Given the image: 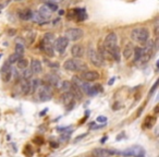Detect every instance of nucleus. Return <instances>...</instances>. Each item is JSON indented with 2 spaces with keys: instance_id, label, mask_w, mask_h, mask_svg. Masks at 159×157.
<instances>
[{
  "instance_id": "1",
  "label": "nucleus",
  "mask_w": 159,
  "mask_h": 157,
  "mask_svg": "<svg viewBox=\"0 0 159 157\" xmlns=\"http://www.w3.org/2000/svg\"><path fill=\"white\" fill-rule=\"evenodd\" d=\"M63 68L68 71H73V72H83L87 70V64L82 61L81 58H72L64 62Z\"/></svg>"
},
{
  "instance_id": "2",
  "label": "nucleus",
  "mask_w": 159,
  "mask_h": 157,
  "mask_svg": "<svg viewBox=\"0 0 159 157\" xmlns=\"http://www.w3.org/2000/svg\"><path fill=\"white\" fill-rule=\"evenodd\" d=\"M149 37V32L146 27H136L131 33V38L139 44H144Z\"/></svg>"
},
{
  "instance_id": "3",
  "label": "nucleus",
  "mask_w": 159,
  "mask_h": 157,
  "mask_svg": "<svg viewBox=\"0 0 159 157\" xmlns=\"http://www.w3.org/2000/svg\"><path fill=\"white\" fill-rule=\"evenodd\" d=\"M144 44H145V46H144V48H143V55H142V57L139 58V60L137 61L142 64L146 63V62L152 57V55H154V53H155V44L152 39L146 40Z\"/></svg>"
},
{
  "instance_id": "4",
  "label": "nucleus",
  "mask_w": 159,
  "mask_h": 157,
  "mask_svg": "<svg viewBox=\"0 0 159 157\" xmlns=\"http://www.w3.org/2000/svg\"><path fill=\"white\" fill-rule=\"evenodd\" d=\"M36 92H37V99L39 102H48L52 98L51 86H49L48 84H40Z\"/></svg>"
},
{
  "instance_id": "5",
  "label": "nucleus",
  "mask_w": 159,
  "mask_h": 157,
  "mask_svg": "<svg viewBox=\"0 0 159 157\" xmlns=\"http://www.w3.org/2000/svg\"><path fill=\"white\" fill-rule=\"evenodd\" d=\"M118 42V37H117V34L116 33H110L106 36L105 38V42H104V47L102 48L107 51V53L110 55V53L118 46L117 45Z\"/></svg>"
},
{
  "instance_id": "6",
  "label": "nucleus",
  "mask_w": 159,
  "mask_h": 157,
  "mask_svg": "<svg viewBox=\"0 0 159 157\" xmlns=\"http://www.w3.org/2000/svg\"><path fill=\"white\" fill-rule=\"evenodd\" d=\"M12 73H13V69H12L11 64L8 61H6L2 64L1 69H0V76H1L2 82L5 83L10 82V80L12 79Z\"/></svg>"
},
{
  "instance_id": "7",
  "label": "nucleus",
  "mask_w": 159,
  "mask_h": 157,
  "mask_svg": "<svg viewBox=\"0 0 159 157\" xmlns=\"http://www.w3.org/2000/svg\"><path fill=\"white\" fill-rule=\"evenodd\" d=\"M84 35V32L81 29H68L64 33V37L70 42H76V40L81 39Z\"/></svg>"
},
{
  "instance_id": "8",
  "label": "nucleus",
  "mask_w": 159,
  "mask_h": 157,
  "mask_svg": "<svg viewBox=\"0 0 159 157\" xmlns=\"http://www.w3.org/2000/svg\"><path fill=\"white\" fill-rule=\"evenodd\" d=\"M89 61L92 62V64H94L95 67H102V61H104V59L100 57L99 53H97L93 47H89Z\"/></svg>"
},
{
  "instance_id": "9",
  "label": "nucleus",
  "mask_w": 159,
  "mask_h": 157,
  "mask_svg": "<svg viewBox=\"0 0 159 157\" xmlns=\"http://www.w3.org/2000/svg\"><path fill=\"white\" fill-rule=\"evenodd\" d=\"M122 154L124 156H130V157H144L145 155V150L142 146H132Z\"/></svg>"
},
{
  "instance_id": "10",
  "label": "nucleus",
  "mask_w": 159,
  "mask_h": 157,
  "mask_svg": "<svg viewBox=\"0 0 159 157\" xmlns=\"http://www.w3.org/2000/svg\"><path fill=\"white\" fill-rule=\"evenodd\" d=\"M68 45H69V40L66 39V37H59V38H57V39H55L53 48L59 53H63L64 51H66Z\"/></svg>"
},
{
  "instance_id": "11",
  "label": "nucleus",
  "mask_w": 159,
  "mask_h": 157,
  "mask_svg": "<svg viewBox=\"0 0 159 157\" xmlns=\"http://www.w3.org/2000/svg\"><path fill=\"white\" fill-rule=\"evenodd\" d=\"M72 84H74V85H76L77 87H80V89L82 90L83 93H87L89 87L92 86V85L89 84V82H86V81L82 80L81 77L76 76V75L72 77Z\"/></svg>"
},
{
  "instance_id": "12",
  "label": "nucleus",
  "mask_w": 159,
  "mask_h": 157,
  "mask_svg": "<svg viewBox=\"0 0 159 157\" xmlns=\"http://www.w3.org/2000/svg\"><path fill=\"white\" fill-rule=\"evenodd\" d=\"M81 77H82V80L86 81V82H93V81L98 80L100 77L99 73L96 72V71H83L82 74H81Z\"/></svg>"
},
{
  "instance_id": "13",
  "label": "nucleus",
  "mask_w": 159,
  "mask_h": 157,
  "mask_svg": "<svg viewBox=\"0 0 159 157\" xmlns=\"http://www.w3.org/2000/svg\"><path fill=\"white\" fill-rule=\"evenodd\" d=\"M40 48L43 49L45 53L49 57H53L55 56V48H53V44L48 42H45V40H42L40 42Z\"/></svg>"
},
{
  "instance_id": "14",
  "label": "nucleus",
  "mask_w": 159,
  "mask_h": 157,
  "mask_svg": "<svg viewBox=\"0 0 159 157\" xmlns=\"http://www.w3.org/2000/svg\"><path fill=\"white\" fill-rule=\"evenodd\" d=\"M19 92L22 95H29V94H31V83H30V80H24V79L21 80Z\"/></svg>"
},
{
  "instance_id": "15",
  "label": "nucleus",
  "mask_w": 159,
  "mask_h": 157,
  "mask_svg": "<svg viewBox=\"0 0 159 157\" xmlns=\"http://www.w3.org/2000/svg\"><path fill=\"white\" fill-rule=\"evenodd\" d=\"M62 102L68 107V109L73 108V105H74V96L71 94V92H66V93L62 94Z\"/></svg>"
},
{
  "instance_id": "16",
  "label": "nucleus",
  "mask_w": 159,
  "mask_h": 157,
  "mask_svg": "<svg viewBox=\"0 0 159 157\" xmlns=\"http://www.w3.org/2000/svg\"><path fill=\"white\" fill-rule=\"evenodd\" d=\"M71 55L73 56V58H82L84 56V47L82 45H73L71 48Z\"/></svg>"
},
{
  "instance_id": "17",
  "label": "nucleus",
  "mask_w": 159,
  "mask_h": 157,
  "mask_svg": "<svg viewBox=\"0 0 159 157\" xmlns=\"http://www.w3.org/2000/svg\"><path fill=\"white\" fill-rule=\"evenodd\" d=\"M45 80H46L47 84H48L49 86H52V87H58V85H59V83H60L59 77L55 74H47L46 76H45Z\"/></svg>"
},
{
  "instance_id": "18",
  "label": "nucleus",
  "mask_w": 159,
  "mask_h": 157,
  "mask_svg": "<svg viewBox=\"0 0 159 157\" xmlns=\"http://www.w3.org/2000/svg\"><path fill=\"white\" fill-rule=\"evenodd\" d=\"M32 16H33V11L29 8H25V9H22L18 12V16L23 21H29L32 20Z\"/></svg>"
},
{
  "instance_id": "19",
  "label": "nucleus",
  "mask_w": 159,
  "mask_h": 157,
  "mask_svg": "<svg viewBox=\"0 0 159 157\" xmlns=\"http://www.w3.org/2000/svg\"><path fill=\"white\" fill-rule=\"evenodd\" d=\"M33 72V74H39L43 70V67H42V63H40L39 60L37 59H33L31 62V68H30Z\"/></svg>"
},
{
  "instance_id": "20",
  "label": "nucleus",
  "mask_w": 159,
  "mask_h": 157,
  "mask_svg": "<svg viewBox=\"0 0 159 157\" xmlns=\"http://www.w3.org/2000/svg\"><path fill=\"white\" fill-rule=\"evenodd\" d=\"M116 152H112V150H104V148H96L93 152L94 157H108L110 155L115 154Z\"/></svg>"
},
{
  "instance_id": "21",
  "label": "nucleus",
  "mask_w": 159,
  "mask_h": 157,
  "mask_svg": "<svg viewBox=\"0 0 159 157\" xmlns=\"http://www.w3.org/2000/svg\"><path fill=\"white\" fill-rule=\"evenodd\" d=\"M70 92H71V94H72V95L74 96V98H76V99H82V98H83V92H82V90L80 89V87H77L76 85L71 84Z\"/></svg>"
},
{
  "instance_id": "22",
  "label": "nucleus",
  "mask_w": 159,
  "mask_h": 157,
  "mask_svg": "<svg viewBox=\"0 0 159 157\" xmlns=\"http://www.w3.org/2000/svg\"><path fill=\"white\" fill-rule=\"evenodd\" d=\"M38 13H39L40 16H42L43 18L45 19V20L48 21L49 19L51 18V13H52V11H51V10L49 9V8L47 7L46 5H44V6H42V7H40L39 11H38Z\"/></svg>"
},
{
  "instance_id": "23",
  "label": "nucleus",
  "mask_w": 159,
  "mask_h": 157,
  "mask_svg": "<svg viewBox=\"0 0 159 157\" xmlns=\"http://www.w3.org/2000/svg\"><path fill=\"white\" fill-rule=\"evenodd\" d=\"M74 14L80 21H84L87 18L86 11H85L84 8H76V9H74Z\"/></svg>"
},
{
  "instance_id": "24",
  "label": "nucleus",
  "mask_w": 159,
  "mask_h": 157,
  "mask_svg": "<svg viewBox=\"0 0 159 157\" xmlns=\"http://www.w3.org/2000/svg\"><path fill=\"white\" fill-rule=\"evenodd\" d=\"M133 49H134V47H133L132 43H128V44H126V46L124 47V50H123L124 59H129V58L133 55Z\"/></svg>"
},
{
  "instance_id": "25",
  "label": "nucleus",
  "mask_w": 159,
  "mask_h": 157,
  "mask_svg": "<svg viewBox=\"0 0 159 157\" xmlns=\"http://www.w3.org/2000/svg\"><path fill=\"white\" fill-rule=\"evenodd\" d=\"M16 53H18L19 56L22 57L23 53H24V45H23L22 38H18L16 39Z\"/></svg>"
},
{
  "instance_id": "26",
  "label": "nucleus",
  "mask_w": 159,
  "mask_h": 157,
  "mask_svg": "<svg viewBox=\"0 0 159 157\" xmlns=\"http://www.w3.org/2000/svg\"><path fill=\"white\" fill-rule=\"evenodd\" d=\"M102 85H93V86L89 87V90L87 91L86 94H89V96H94V95H97L98 93H102Z\"/></svg>"
},
{
  "instance_id": "27",
  "label": "nucleus",
  "mask_w": 159,
  "mask_h": 157,
  "mask_svg": "<svg viewBox=\"0 0 159 157\" xmlns=\"http://www.w3.org/2000/svg\"><path fill=\"white\" fill-rule=\"evenodd\" d=\"M30 83H31V94L36 93V91H37V89L40 85L39 79H31V80H30Z\"/></svg>"
},
{
  "instance_id": "28",
  "label": "nucleus",
  "mask_w": 159,
  "mask_h": 157,
  "mask_svg": "<svg viewBox=\"0 0 159 157\" xmlns=\"http://www.w3.org/2000/svg\"><path fill=\"white\" fill-rule=\"evenodd\" d=\"M32 20L34 21L35 23H37V24H44V23L48 22L47 20H45L44 18H43L42 16H40L38 12H35V13H33V16H32Z\"/></svg>"
},
{
  "instance_id": "29",
  "label": "nucleus",
  "mask_w": 159,
  "mask_h": 157,
  "mask_svg": "<svg viewBox=\"0 0 159 157\" xmlns=\"http://www.w3.org/2000/svg\"><path fill=\"white\" fill-rule=\"evenodd\" d=\"M16 67H18L19 70H24V69H26L27 67H29V61H27L26 59H24V58L21 57L20 59L16 61Z\"/></svg>"
},
{
  "instance_id": "30",
  "label": "nucleus",
  "mask_w": 159,
  "mask_h": 157,
  "mask_svg": "<svg viewBox=\"0 0 159 157\" xmlns=\"http://www.w3.org/2000/svg\"><path fill=\"white\" fill-rule=\"evenodd\" d=\"M58 87H59L60 91L63 92V93H66V92H70L71 83L69 82V81H63V82L59 83V85H58Z\"/></svg>"
},
{
  "instance_id": "31",
  "label": "nucleus",
  "mask_w": 159,
  "mask_h": 157,
  "mask_svg": "<svg viewBox=\"0 0 159 157\" xmlns=\"http://www.w3.org/2000/svg\"><path fill=\"white\" fill-rule=\"evenodd\" d=\"M133 53H134V61L137 62L139 60V58L142 57V55H143V48H141V47H135V48L133 49Z\"/></svg>"
},
{
  "instance_id": "32",
  "label": "nucleus",
  "mask_w": 159,
  "mask_h": 157,
  "mask_svg": "<svg viewBox=\"0 0 159 157\" xmlns=\"http://www.w3.org/2000/svg\"><path fill=\"white\" fill-rule=\"evenodd\" d=\"M32 76H33V72H32L31 69L26 68L23 70V79L24 80H31Z\"/></svg>"
},
{
  "instance_id": "33",
  "label": "nucleus",
  "mask_w": 159,
  "mask_h": 157,
  "mask_svg": "<svg viewBox=\"0 0 159 157\" xmlns=\"http://www.w3.org/2000/svg\"><path fill=\"white\" fill-rule=\"evenodd\" d=\"M21 58V56H19L18 53H12V55H10L9 59H8V62H9L10 64H13V63H16V61H18L19 59Z\"/></svg>"
},
{
  "instance_id": "34",
  "label": "nucleus",
  "mask_w": 159,
  "mask_h": 157,
  "mask_svg": "<svg viewBox=\"0 0 159 157\" xmlns=\"http://www.w3.org/2000/svg\"><path fill=\"white\" fill-rule=\"evenodd\" d=\"M46 6L51 10V11H57L58 10V5L56 3H52V2H46Z\"/></svg>"
},
{
  "instance_id": "35",
  "label": "nucleus",
  "mask_w": 159,
  "mask_h": 157,
  "mask_svg": "<svg viewBox=\"0 0 159 157\" xmlns=\"http://www.w3.org/2000/svg\"><path fill=\"white\" fill-rule=\"evenodd\" d=\"M97 122H100V123H104V122L107 121V118L104 117V116H99V117H97Z\"/></svg>"
},
{
  "instance_id": "36",
  "label": "nucleus",
  "mask_w": 159,
  "mask_h": 157,
  "mask_svg": "<svg viewBox=\"0 0 159 157\" xmlns=\"http://www.w3.org/2000/svg\"><path fill=\"white\" fill-rule=\"evenodd\" d=\"M62 1H64V0H48V2H52V3H56V5L62 2Z\"/></svg>"
},
{
  "instance_id": "37",
  "label": "nucleus",
  "mask_w": 159,
  "mask_h": 157,
  "mask_svg": "<svg viewBox=\"0 0 159 157\" xmlns=\"http://www.w3.org/2000/svg\"><path fill=\"white\" fill-rule=\"evenodd\" d=\"M155 35L158 36V21H157L156 24H155Z\"/></svg>"
},
{
  "instance_id": "38",
  "label": "nucleus",
  "mask_w": 159,
  "mask_h": 157,
  "mask_svg": "<svg viewBox=\"0 0 159 157\" xmlns=\"http://www.w3.org/2000/svg\"><path fill=\"white\" fill-rule=\"evenodd\" d=\"M6 6H7V2L0 3V12L2 11V9H3V8H5V7H6Z\"/></svg>"
},
{
  "instance_id": "39",
  "label": "nucleus",
  "mask_w": 159,
  "mask_h": 157,
  "mask_svg": "<svg viewBox=\"0 0 159 157\" xmlns=\"http://www.w3.org/2000/svg\"><path fill=\"white\" fill-rule=\"evenodd\" d=\"M115 80H116V77H112V79H111V80L109 81V85H111V84H112V83H113V81H115Z\"/></svg>"
},
{
  "instance_id": "40",
  "label": "nucleus",
  "mask_w": 159,
  "mask_h": 157,
  "mask_svg": "<svg viewBox=\"0 0 159 157\" xmlns=\"http://www.w3.org/2000/svg\"><path fill=\"white\" fill-rule=\"evenodd\" d=\"M59 14H64V11H63V10H60V11H59Z\"/></svg>"
},
{
  "instance_id": "41",
  "label": "nucleus",
  "mask_w": 159,
  "mask_h": 157,
  "mask_svg": "<svg viewBox=\"0 0 159 157\" xmlns=\"http://www.w3.org/2000/svg\"><path fill=\"white\" fill-rule=\"evenodd\" d=\"M16 1H22V0H16Z\"/></svg>"
}]
</instances>
